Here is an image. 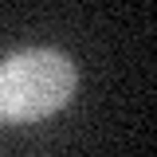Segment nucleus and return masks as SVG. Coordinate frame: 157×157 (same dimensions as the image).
I'll return each instance as SVG.
<instances>
[{"instance_id": "obj_1", "label": "nucleus", "mask_w": 157, "mask_h": 157, "mask_svg": "<svg viewBox=\"0 0 157 157\" xmlns=\"http://www.w3.org/2000/svg\"><path fill=\"white\" fill-rule=\"evenodd\" d=\"M78 86L71 55L55 47H28L0 59V118L39 122L63 110Z\"/></svg>"}]
</instances>
